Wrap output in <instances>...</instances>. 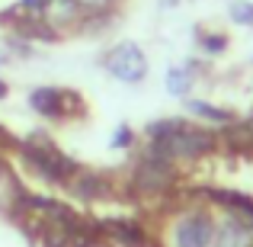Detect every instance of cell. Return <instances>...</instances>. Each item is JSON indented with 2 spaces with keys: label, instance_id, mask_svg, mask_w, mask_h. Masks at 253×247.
<instances>
[{
  "label": "cell",
  "instance_id": "cell-1",
  "mask_svg": "<svg viewBox=\"0 0 253 247\" xmlns=\"http://www.w3.org/2000/svg\"><path fill=\"white\" fill-rule=\"evenodd\" d=\"M106 68L122 81H141L144 77V55L138 51V45L122 42L106 55Z\"/></svg>",
  "mask_w": 253,
  "mask_h": 247
},
{
  "label": "cell",
  "instance_id": "cell-2",
  "mask_svg": "<svg viewBox=\"0 0 253 247\" xmlns=\"http://www.w3.org/2000/svg\"><path fill=\"white\" fill-rule=\"evenodd\" d=\"M176 238H179L176 241L179 247H205V241H209V225L202 218H189V222L179 225Z\"/></svg>",
  "mask_w": 253,
  "mask_h": 247
},
{
  "label": "cell",
  "instance_id": "cell-3",
  "mask_svg": "<svg viewBox=\"0 0 253 247\" xmlns=\"http://www.w3.org/2000/svg\"><path fill=\"white\" fill-rule=\"evenodd\" d=\"M231 16L237 23H253V3H234L231 6Z\"/></svg>",
  "mask_w": 253,
  "mask_h": 247
},
{
  "label": "cell",
  "instance_id": "cell-4",
  "mask_svg": "<svg viewBox=\"0 0 253 247\" xmlns=\"http://www.w3.org/2000/svg\"><path fill=\"white\" fill-rule=\"evenodd\" d=\"M74 3H81V6H103L106 0H74Z\"/></svg>",
  "mask_w": 253,
  "mask_h": 247
},
{
  "label": "cell",
  "instance_id": "cell-5",
  "mask_svg": "<svg viewBox=\"0 0 253 247\" xmlns=\"http://www.w3.org/2000/svg\"><path fill=\"white\" fill-rule=\"evenodd\" d=\"M0 97H3V84H0Z\"/></svg>",
  "mask_w": 253,
  "mask_h": 247
}]
</instances>
